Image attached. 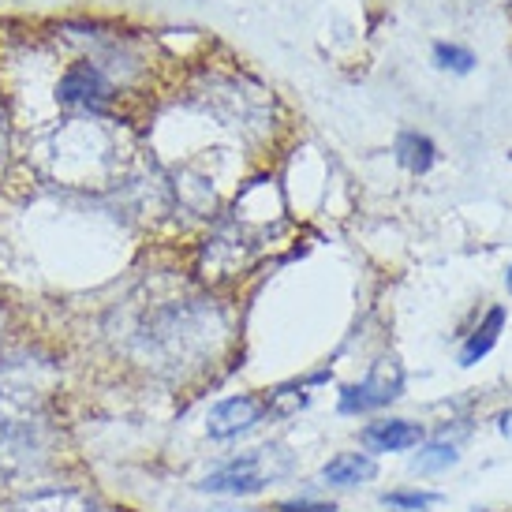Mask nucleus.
I'll return each mask as SVG.
<instances>
[{
    "mask_svg": "<svg viewBox=\"0 0 512 512\" xmlns=\"http://www.w3.org/2000/svg\"><path fill=\"white\" fill-rule=\"evenodd\" d=\"M45 464V434L34 408V393L0 374V479L23 483Z\"/></svg>",
    "mask_w": 512,
    "mask_h": 512,
    "instance_id": "obj_1",
    "label": "nucleus"
},
{
    "mask_svg": "<svg viewBox=\"0 0 512 512\" xmlns=\"http://www.w3.org/2000/svg\"><path fill=\"white\" fill-rule=\"evenodd\" d=\"M404 393V367L393 356H382L363 382L348 385L341 393V412L344 415H367L378 408H389L393 400Z\"/></svg>",
    "mask_w": 512,
    "mask_h": 512,
    "instance_id": "obj_2",
    "label": "nucleus"
},
{
    "mask_svg": "<svg viewBox=\"0 0 512 512\" xmlns=\"http://www.w3.org/2000/svg\"><path fill=\"white\" fill-rule=\"evenodd\" d=\"M273 475H277V471L266 468V449H255V453H243V456H236V460L221 464L217 471H210L202 490L225 494V498H247V494H258Z\"/></svg>",
    "mask_w": 512,
    "mask_h": 512,
    "instance_id": "obj_3",
    "label": "nucleus"
},
{
    "mask_svg": "<svg viewBox=\"0 0 512 512\" xmlns=\"http://www.w3.org/2000/svg\"><path fill=\"white\" fill-rule=\"evenodd\" d=\"M266 412H270V408L258 397H247V393L225 397V400H217L214 408H210V415H206V434L214 441L240 438V434H247L251 427H258Z\"/></svg>",
    "mask_w": 512,
    "mask_h": 512,
    "instance_id": "obj_4",
    "label": "nucleus"
},
{
    "mask_svg": "<svg viewBox=\"0 0 512 512\" xmlns=\"http://www.w3.org/2000/svg\"><path fill=\"white\" fill-rule=\"evenodd\" d=\"M60 105H75V109H98L105 101L113 98V86L109 79L94 68V64H72L64 79L57 86Z\"/></svg>",
    "mask_w": 512,
    "mask_h": 512,
    "instance_id": "obj_5",
    "label": "nucleus"
},
{
    "mask_svg": "<svg viewBox=\"0 0 512 512\" xmlns=\"http://www.w3.org/2000/svg\"><path fill=\"white\" fill-rule=\"evenodd\" d=\"M419 441H423V427L408 419H378L363 430V445L370 453H404V449H415Z\"/></svg>",
    "mask_w": 512,
    "mask_h": 512,
    "instance_id": "obj_6",
    "label": "nucleus"
},
{
    "mask_svg": "<svg viewBox=\"0 0 512 512\" xmlns=\"http://www.w3.org/2000/svg\"><path fill=\"white\" fill-rule=\"evenodd\" d=\"M374 475H378V464L367 453H341L322 468V479L329 486H359L374 479Z\"/></svg>",
    "mask_w": 512,
    "mask_h": 512,
    "instance_id": "obj_7",
    "label": "nucleus"
},
{
    "mask_svg": "<svg viewBox=\"0 0 512 512\" xmlns=\"http://www.w3.org/2000/svg\"><path fill=\"white\" fill-rule=\"evenodd\" d=\"M501 326H505V307H490L486 318L475 326V333H471L468 341H464V348H460V367H475V363L498 344Z\"/></svg>",
    "mask_w": 512,
    "mask_h": 512,
    "instance_id": "obj_8",
    "label": "nucleus"
},
{
    "mask_svg": "<svg viewBox=\"0 0 512 512\" xmlns=\"http://www.w3.org/2000/svg\"><path fill=\"white\" fill-rule=\"evenodd\" d=\"M15 512H101L98 505L75 490H45V494H34L27 498Z\"/></svg>",
    "mask_w": 512,
    "mask_h": 512,
    "instance_id": "obj_9",
    "label": "nucleus"
},
{
    "mask_svg": "<svg viewBox=\"0 0 512 512\" xmlns=\"http://www.w3.org/2000/svg\"><path fill=\"white\" fill-rule=\"evenodd\" d=\"M393 154H397V161L404 165V169L419 176V172H430L438 150H434V143H430L427 135H419V131H404V135L397 139V146H393Z\"/></svg>",
    "mask_w": 512,
    "mask_h": 512,
    "instance_id": "obj_10",
    "label": "nucleus"
},
{
    "mask_svg": "<svg viewBox=\"0 0 512 512\" xmlns=\"http://www.w3.org/2000/svg\"><path fill=\"white\" fill-rule=\"evenodd\" d=\"M434 64L445 68V72H456V75H468L475 68V53L464 49V45H449V42H438L434 45Z\"/></svg>",
    "mask_w": 512,
    "mask_h": 512,
    "instance_id": "obj_11",
    "label": "nucleus"
},
{
    "mask_svg": "<svg viewBox=\"0 0 512 512\" xmlns=\"http://www.w3.org/2000/svg\"><path fill=\"white\" fill-rule=\"evenodd\" d=\"M453 464H456V449L453 445H445V441L427 445V449L412 460L415 471H441V468H453Z\"/></svg>",
    "mask_w": 512,
    "mask_h": 512,
    "instance_id": "obj_12",
    "label": "nucleus"
},
{
    "mask_svg": "<svg viewBox=\"0 0 512 512\" xmlns=\"http://www.w3.org/2000/svg\"><path fill=\"white\" fill-rule=\"evenodd\" d=\"M382 501L404 512H423V509H430V505H438L441 494H430V490H393V494H385Z\"/></svg>",
    "mask_w": 512,
    "mask_h": 512,
    "instance_id": "obj_13",
    "label": "nucleus"
},
{
    "mask_svg": "<svg viewBox=\"0 0 512 512\" xmlns=\"http://www.w3.org/2000/svg\"><path fill=\"white\" fill-rule=\"evenodd\" d=\"M273 512H337L333 505H322V501H281Z\"/></svg>",
    "mask_w": 512,
    "mask_h": 512,
    "instance_id": "obj_14",
    "label": "nucleus"
},
{
    "mask_svg": "<svg viewBox=\"0 0 512 512\" xmlns=\"http://www.w3.org/2000/svg\"><path fill=\"white\" fill-rule=\"evenodd\" d=\"M498 430L505 434V438H512V412H501L498 415Z\"/></svg>",
    "mask_w": 512,
    "mask_h": 512,
    "instance_id": "obj_15",
    "label": "nucleus"
},
{
    "mask_svg": "<svg viewBox=\"0 0 512 512\" xmlns=\"http://www.w3.org/2000/svg\"><path fill=\"white\" fill-rule=\"evenodd\" d=\"M505 288L512 292V266H509V273H505Z\"/></svg>",
    "mask_w": 512,
    "mask_h": 512,
    "instance_id": "obj_16",
    "label": "nucleus"
}]
</instances>
